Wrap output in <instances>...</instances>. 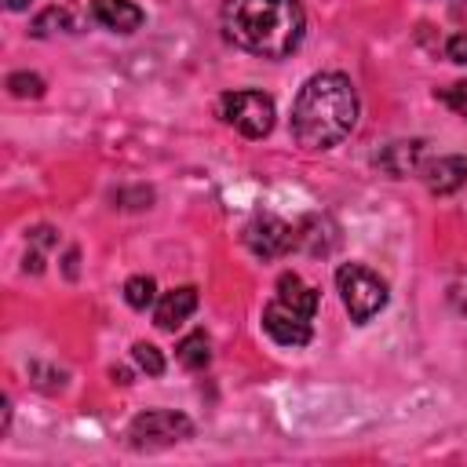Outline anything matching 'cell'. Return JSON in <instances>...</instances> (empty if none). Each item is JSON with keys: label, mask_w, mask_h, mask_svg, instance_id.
Listing matches in <instances>:
<instances>
[{"label": "cell", "mask_w": 467, "mask_h": 467, "mask_svg": "<svg viewBox=\"0 0 467 467\" xmlns=\"http://www.w3.org/2000/svg\"><path fill=\"white\" fill-rule=\"evenodd\" d=\"M358 124V91L347 73L325 69L303 80L292 102V139L303 150H332Z\"/></svg>", "instance_id": "6da1fadb"}, {"label": "cell", "mask_w": 467, "mask_h": 467, "mask_svg": "<svg viewBox=\"0 0 467 467\" xmlns=\"http://www.w3.org/2000/svg\"><path fill=\"white\" fill-rule=\"evenodd\" d=\"M223 29L234 47L259 58H288L306 33L299 0H230L223 7Z\"/></svg>", "instance_id": "7a4b0ae2"}, {"label": "cell", "mask_w": 467, "mask_h": 467, "mask_svg": "<svg viewBox=\"0 0 467 467\" xmlns=\"http://www.w3.org/2000/svg\"><path fill=\"white\" fill-rule=\"evenodd\" d=\"M336 292H339L343 310L350 314L354 325L372 321V317L387 306V299H390L387 281H383L376 270L361 266V263H343V266L336 270Z\"/></svg>", "instance_id": "3957f363"}, {"label": "cell", "mask_w": 467, "mask_h": 467, "mask_svg": "<svg viewBox=\"0 0 467 467\" xmlns=\"http://www.w3.org/2000/svg\"><path fill=\"white\" fill-rule=\"evenodd\" d=\"M219 117L234 131H241L244 139H266L274 131L277 109H274V99L266 91H248L244 88V91H226L219 99Z\"/></svg>", "instance_id": "277c9868"}, {"label": "cell", "mask_w": 467, "mask_h": 467, "mask_svg": "<svg viewBox=\"0 0 467 467\" xmlns=\"http://www.w3.org/2000/svg\"><path fill=\"white\" fill-rule=\"evenodd\" d=\"M193 438V423L190 416L175 412V409H146L128 423V445L131 449H168L175 441Z\"/></svg>", "instance_id": "5b68a950"}, {"label": "cell", "mask_w": 467, "mask_h": 467, "mask_svg": "<svg viewBox=\"0 0 467 467\" xmlns=\"http://www.w3.org/2000/svg\"><path fill=\"white\" fill-rule=\"evenodd\" d=\"M296 241H299L296 226L274 212H255L252 223L244 226V244L255 259H281L296 248Z\"/></svg>", "instance_id": "8992f818"}, {"label": "cell", "mask_w": 467, "mask_h": 467, "mask_svg": "<svg viewBox=\"0 0 467 467\" xmlns=\"http://www.w3.org/2000/svg\"><path fill=\"white\" fill-rule=\"evenodd\" d=\"M263 328L277 347H292V350H299L314 339V317L285 306L281 299H270L263 306Z\"/></svg>", "instance_id": "52a82bcc"}, {"label": "cell", "mask_w": 467, "mask_h": 467, "mask_svg": "<svg viewBox=\"0 0 467 467\" xmlns=\"http://www.w3.org/2000/svg\"><path fill=\"white\" fill-rule=\"evenodd\" d=\"M420 175H423V186H427L431 193L449 197V193H456V190L467 186V157H460V153L434 157V161H427V164L420 168Z\"/></svg>", "instance_id": "ba28073f"}, {"label": "cell", "mask_w": 467, "mask_h": 467, "mask_svg": "<svg viewBox=\"0 0 467 467\" xmlns=\"http://www.w3.org/2000/svg\"><path fill=\"white\" fill-rule=\"evenodd\" d=\"M193 310H197V288H193V285H179V288L164 292V296L153 303V321H157V328L175 332L179 325L190 321Z\"/></svg>", "instance_id": "9c48e42d"}, {"label": "cell", "mask_w": 467, "mask_h": 467, "mask_svg": "<svg viewBox=\"0 0 467 467\" xmlns=\"http://www.w3.org/2000/svg\"><path fill=\"white\" fill-rule=\"evenodd\" d=\"M91 18H95V26L109 29V33H124V36L146 22L142 7L131 0H91Z\"/></svg>", "instance_id": "30bf717a"}, {"label": "cell", "mask_w": 467, "mask_h": 467, "mask_svg": "<svg viewBox=\"0 0 467 467\" xmlns=\"http://www.w3.org/2000/svg\"><path fill=\"white\" fill-rule=\"evenodd\" d=\"M274 299H281L285 306H292V310H299L306 317H314L317 306H321V292L314 285H306L299 274H281L277 288H274Z\"/></svg>", "instance_id": "8fae6325"}, {"label": "cell", "mask_w": 467, "mask_h": 467, "mask_svg": "<svg viewBox=\"0 0 467 467\" xmlns=\"http://www.w3.org/2000/svg\"><path fill=\"white\" fill-rule=\"evenodd\" d=\"M420 157H423V142H420V139H409V142H390V146H383V153H376V164H379L383 171H390L394 179H405V175H412V171L423 168Z\"/></svg>", "instance_id": "7c38bea8"}, {"label": "cell", "mask_w": 467, "mask_h": 467, "mask_svg": "<svg viewBox=\"0 0 467 467\" xmlns=\"http://www.w3.org/2000/svg\"><path fill=\"white\" fill-rule=\"evenodd\" d=\"M175 361H179L186 372H201V368H208V361H212V339H208L204 332H190V336H182L179 347H175Z\"/></svg>", "instance_id": "4fadbf2b"}, {"label": "cell", "mask_w": 467, "mask_h": 467, "mask_svg": "<svg viewBox=\"0 0 467 467\" xmlns=\"http://www.w3.org/2000/svg\"><path fill=\"white\" fill-rule=\"evenodd\" d=\"M58 244V234L51 230V226H36V230H29V255H26V270L29 274H40L44 270V259H47V252Z\"/></svg>", "instance_id": "5bb4252c"}, {"label": "cell", "mask_w": 467, "mask_h": 467, "mask_svg": "<svg viewBox=\"0 0 467 467\" xmlns=\"http://www.w3.org/2000/svg\"><path fill=\"white\" fill-rule=\"evenodd\" d=\"M124 299L131 310H150L157 303V281L150 274H135L124 281Z\"/></svg>", "instance_id": "9a60e30c"}, {"label": "cell", "mask_w": 467, "mask_h": 467, "mask_svg": "<svg viewBox=\"0 0 467 467\" xmlns=\"http://www.w3.org/2000/svg\"><path fill=\"white\" fill-rule=\"evenodd\" d=\"M69 29H73V18L66 7H47L33 22V36H51V33H69Z\"/></svg>", "instance_id": "2e32d148"}, {"label": "cell", "mask_w": 467, "mask_h": 467, "mask_svg": "<svg viewBox=\"0 0 467 467\" xmlns=\"http://www.w3.org/2000/svg\"><path fill=\"white\" fill-rule=\"evenodd\" d=\"M44 88H47V84H44L40 73H26V69H18V73L7 77V91H11L15 99H40Z\"/></svg>", "instance_id": "e0dca14e"}, {"label": "cell", "mask_w": 467, "mask_h": 467, "mask_svg": "<svg viewBox=\"0 0 467 467\" xmlns=\"http://www.w3.org/2000/svg\"><path fill=\"white\" fill-rule=\"evenodd\" d=\"M131 358H135V365H139L146 376H161V372H164V354H161L153 343H135V347H131Z\"/></svg>", "instance_id": "ac0fdd59"}, {"label": "cell", "mask_w": 467, "mask_h": 467, "mask_svg": "<svg viewBox=\"0 0 467 467\" xmlns=\"http://www.w3.org/2000/svg\"><path fill=\"white\" fill-rule=\"evenodd\" d=\"M438 99H441L456 117L467 120V80H456V84H449V88H438Z\"/></svg>", "instance_id": "d6986e66"}, {"label": "cell", "mask_w": 467, "mask_h": 467, "mask_svg": "<svg viewBox=\"0 0 467 467\" xmlns=\"http://www.w3.org/2000/svg\"><path fill=\"white\" fill-rule=\"evenodd\" d=\"M445 58L467 66V29H460V33H452V36L445 40Z\"/></svg>", "instance_id": "ffe728a7"}, {"label": "cell", "mask_w": 467, "mask_h": 467, "mask_svg": "<svg viewBox=\"0 0 467 467\" xmlns=\"http://www.w3.org/2000/svg\"><path fill=\"white\" fill-rule=\"evenodd\" d=\"M4 7H7V11H26L29 0H4Z\"/></svg>", "instance_id": "44dd1931"}, {"label": "cell", "mask_w": 467, "mask_h": 467, "mask_svg": "<svg viewBox=\"0 0 467 467\" xmlns=\"http://www.w3.org/2000/svg\"><path fill=\"white\" fill-rule=\"evenodd\" d=\"M456 4H467V0H456Z\"/></svg>", "instance_id": "7402d4cb"}]
</instances>
